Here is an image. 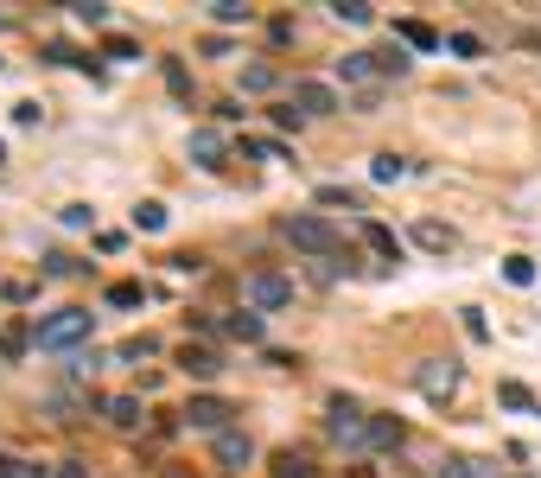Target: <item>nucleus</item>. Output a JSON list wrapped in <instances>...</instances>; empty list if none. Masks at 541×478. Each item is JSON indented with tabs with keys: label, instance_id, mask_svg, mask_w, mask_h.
Listing matches in <instances>:
<instances>
[{
	"label": "nucleus",
	"instance_id": "f257e3e1",
	"mask_svg": "<svg viewBox=\"0 0 541 478\" xmlns=\"http://www.w3.org/2000/svg\"><path fill=\"white\" fill-rule=\"evenodd\" d=\"M96 313H83V306H58L51 319H39V351H77L83 338H90Z\"/></svg>",
	"mask_w": 541,
	"mask_h": 478
},
{
	"label": "nucleus",
	"instance_id": "f03ea898",
	"mask_svg": "<svg viewBox=\"0 0 541 478\" xmlns=\"http://www.w3.org/2000/svg\"><path fill=\"white\" fill-rule=\"evenodd\" d=\"M370 421L376 415H363L357 402H331V415H325V434H331V447H344V453H370Z\"/></svg>",
	"mask_w": 541,
	"mask_h": 478
},
{
	"label": "nucleus",
	"instance_id": "7ed1b4c3",
	"mask_svg": "<svg viewBox=\"0 0 541 478\" xmlns=\"http://www.w3.org/2000/svg\"><path fill=\"white\" fill-rule=\"evenodd\" d=\"M287 243L319 255V262H331V255H338V230H331L319 211H300V217H287Z\"/></svg>",
	"mask_w": 541,
	"mask_h": 478
},
{
	"label": "nucleus",
	"instance_id": "20e7f679",
	"mask_svg": "<svg viewBox=\"0 0 541 478\" xmlns=\"http://www.w3.org/2000/svg\"><path fill=\"white\" fill-rule=\"evenodd\" d=\"M242 300H249V313H281V306H293V281L287 275H249L242 281Z\"/></svg>",
	"mask_w": 541,
	"mask_h": 478
},
{
	"label": "nucleus",
	"instance_id": "39448f33",
	"mask_svg": "<svg viewBox=\"0 0 541 478\" xmlns=\"http://www.w3.org/2000/svg\"><path fill=\"white\" fill-rule=\"evenodd\" d=\"M414 389H421L427 402H446L452 389H459V364H452V357H421V364H414Z\"/></svg>",
	"mask_w": 541,
	"mask_h": 478
},
{
	"label": "nucleus",
	"instance_id": "423d86ee",
	"mask_svg": "<svg viewBox=\"0 0 541 478\" xmlns=\"http://www.w3.org/2000/svg\"><path fill=\"white\" fill-rule=\"evenodd\" d=\"M230 415H236V408L230 402H217V396H191L185 402V428H198V434H230Z\"/></svg>",
	"mask_w": 541,
	"mask_h": 478
},
{
	"label": "nucleus",
	"instance_id": "0eeeda50",
	"mask_svg": "<svg viewBox=\"0 0 541 478\" xmlns=\"http://www.w3.org/2000/svg\"><path fill=\"white\" fill-rule=\"evenodd\" d=\"M211 459H217V472H223V478H236V472H249L255 440L242 434V428H230V434H217V440H211Z\"/></svg>",
	"mask_w": 541,
	"mask_h": 478
},
{
	"label": "nucleus",
	"instance_id": "6e6552de",
	"mask_svg": "<svg viewBox=\"0 0 541 478\" xmlns=\"http://www.w3.org/2000/svg\"><path fill=\"white\" fill-rule=\"evenodd\" d=\"M179 370H185V377H198V383H211V377H223V357L211 345H191V338H185V345H179Z\"/></svg>",
	"mask_w": 541,
	"mask_h": 478
},
{
	"label": "nucleus",
	"instance_id": "1a4fd4ad",
	"mask_svg": "<svg viewBox=\"0 0 541 478\" xmlns=\"http://www.w3.org/2000/svg\"><path fill=\"white\" fill-rule=\"evenodd\" d=\"M293 102H300V115H331V109H338V90L319 83V77H300V83H293Z\"/></svg>",
	"mask_w": 541,
	"mask_h": 478
},
{
	"label": "nucleus",
	"instance_id": "9d476101",
	"mask_svg": "<svg viewBox=\"0 0 541 478\" xmlns=\"http://www.w3.org/2000/svg\"><path fill=\"white\" fill-rule=\"evenodd\" d=\"M185 153L204 166V173H217V166H223V153H230V141H223L217 128H191V147H185Z\"/></svg>",
	"mask_w": 541,
	"mask_h": 478
},
{
	"label": "nucleus",
	"instance_id": "9b49d317",
	"mask_svg": "<svg viewBox=\"0 0 541 478\" xmlns=\"http://www.w3.org/2000/svg\"><path fill=\"white\" fill-rule=\"evenodd\" d=\"M414 243L433 249V255H452V249H459V230L440 224V217H421V224H414Z\"/></svg>",
	"mask_w": 541,
	"mask_h": 478
},
{
	"label": "nucleus",
	"instance_id": "f8f14e48",
	"mask_svg": "<svg viewBox=\"0 0 541 478\" xmlns=\"http://www.w3.org/2000/svg\"><path fill=\"white\" fill-rule=\"evenodd\" d=\"M376 71H382L376 51H344V58H338V83H370Z\"/></svg>",
	"mask_w": 541,
	"mask_h": 478
},
{
	"label": "nucleus",
	"instance_id": "ddd939ff",
	"mask_svg": "<svg viewBox=\"0 0 541 478\" xmlns=\"http://www.w3.org/2000/svg\"><path fill=\"white\" fill-rule=\"evenodd\" d=\"M401 440H408V428H401L395 415H376V421H370V453H395Z\"/></svg>",
	"mask_w": 541,
	"mask_h": 478
},
{
	"label": "nucleus",
	"instance_id": "4468645a",
	"mask_svg": "<svg viewBox=\"0 0 541 478\" xmlns=\"http://www.w3.org/2000/svg\"><path fill=\"white\" fill-rule=\"evenodd\" d=\"M102 415H109V428H141V396H109Z\"/></svg>",
	"mask_w": 541,
	"mask_h": 478
},
{
	"label": "nucleus",
	"instance_id": "2eb2a0df",
	"mask_svg": "<svg viewBox=\"0 0 541 478\" xmlns=\"http://www.w3.org/2000/svg\"><path fill=\"white\" fill-rule=\"evenodd\" d=\"M325 7H331V20H344V26H376L370 0H325Z\"/></svg>",
	"mask_w": 541,
	"mask_h": 478
},
{
	"label": "nucleus",
	"instance_id": "dca6fc26",
	"mask_svg": "<svg viewBox=\"0 0 541 478\" xmlns=\"http://www.w3.org/2000/svg\"><path fill=\"white\" fill-rule=\"evenodd\" d=\"M395 39H401V45H414V51H440V32L421 26V20H401V26H395Z\"/></svg>",
	"mask_w": 541,
	"mask_h": 478
},
{
	"label": "nucleus",
	"instance_id": "f3484780",
	"mask_svg": "<svg viewBox=\"0 0 541 478\" xmlns=\"http://www.w3.org/2000/svg\"><path fill=\"white\" fill-rule=\"evenodd\" d=\"M77 402H83V396H77V389H64V383L45 389V415H51V421H77V415H71Z\"/></svg>",
	"mask_w": 541,
	"mask_h": 478
},
{
	"label": "nucleus",
	"instance_id": "a211bd4d",
	"mask_svg": "<svg viewBox=\"0 0 541 478\" xmlns=\"http://www.w3.org/2000/svg\"><path fill=\"white\" fill-rule=\"evenodd\" d=\"M223 332L242 338V345H261V313H230V319H223Z\"/></svg>",
	"mask_w": 541,
	"mask_h": 478
},
{
	"label": "nucleus",
	"instance_id": "6ab92c4d",
	"mask_svg": "<svg viewBox=\"0 0 541 478\" xmlns=\"http://www.w3.org/2000/svg\"><path fill=\"white\" fill-rule=\"evenodd\" d=\"M211 20H217V26H249L255 7H242V0H211Z\"/></svg>",
	"mask_w": 541,
	"mask_h": 478
},
{
	"label": "nucleus",
	"instance_id": "aec40b11",
	"mask_svg": "<svg viewBox=\"0 0 541 478\" xmlns=\"http://www.w3.org/2000/svg\"><path fill=\"white\" fill-rule=\"evenodd\" d=\"M26 345H32V332H26V319H13V326H7V332H0V357H7V364H13V357H26Z\"/></svg>",
	"mask_w": 541,
	"mask_h": 478
},
{
	"label": "nucleus",
	"instance_id": "412c9836",
	"mask_svg": "<svg viewBox=\"0 0 541 478\" xmlns=\"http://www.w3.org/2000/svg\"><path fill=\"white\" fill-rule=\"evenodd\" d=\"M401 173H408V160H401V153H376V160H370V179H376V185H395Z\"/></svg>",
	"mask_w": 541,
	"mask_h": 478
},
{
	"label": "nucleus",
	"instance_id": "4be33fe9",
	"mask_svg": "<svg viewBox=\"0 0 541 478\" xmlns=\"http://www.w3.org/2000/svg\"><path fill=\"white\" fill-rule=\"evenodd\" d=\"M71 20L77 26H109V0H71Z\"/></svg>",
	"mask_w": 541,
	"mask_h": 478
},
{
	"label": "nucleus",
	"instance_id": "5701e85b",
	"mask_svg": "<svg viewBox=\"0 0 541 478\" xmlns=\"http://www.w3.org/2000/svg\"><path fill=\"white\" fill-rule=\"evenodd\" d=\"M242 90H249V96H261V90H274V64H242Z\"/></svg>",
	"mask_w": 541,
	"mask_h": 478
},
{
	"label": "nucleus",
	"instance_id": "b1692460",
	"mask_svg": "<svg viewBox=\"0 0 541 478\" xmlns=\"http://www.w3.org/2000/svg\"><path fill=\"white\" fill-rule=\"evenodd\" d=\"M363 243H370L376 255H389V262H401V243H395V236L382 230V224H363Z\"/></svg>",
	"mask_w": 541,
	"mask_h": 478
},
{
	"label": "nucleus",
	"instance_id": "393cba45",
	"mask_svg": "<svg viewBox=\"0 0 541 478\" xmlns=\"http://www.w3.org/2000/svg\"><path fill=\"white\" fill-rule=\"evenodd\" d=\"M166 217H172L166 204H160V198H147L141 211H134V230H166Z\"/></svg>",
	"mask_w": 541,
	"mask_h": 478
},
{
	"label": "nucleus",
	"instance_id": "a878e982",
	"mask_svg": "<svg viewBox=\"0 0 541 478\" xmlns=\"http://www.w3.org/2000/svg\"><path fill=\"white\" fill-rule=\"evenodd\" d=\"M166 90L179 96V102H191V71H185L179 58H166Z\"/></svg>",
	"mask_w": 541,
	"mask_h": 478
},
{
	"label": "nucleus",
	"instance_id": "bb28decb",
	"mask_svg": "<svg viewBox=\"0 0 541 478\" xmlns=\"http://www.w3.org/2000/svg\"><path fill=\"white\" fill-rule=\"evenodd\" d=\"M503 281H510V287H529V281H535V262H529V255H510V262H503Z\"/></svg>",
	"mask_w": 541,
	"mask_h": 478
},
{
	"label": "nucleus",
	"instance_id": "cd10ccee",
	"mask_svg": "<svg viewBox=\"0 0 541 478\" xmlns=\"http://www.w3.org/2000/svg\"><path fill=\"white\" fill-rule=\"evenodd\" d=\"M446 51H452V58H478V51H484V39H478V32H452V39H446Z\"/></svg>",
	"mask_w": 541,
	"mask_h": 478
},
{
	"label": "nucleus",
	"instance_id": "c85d7f7f",
	"mask_svg": "<svg viewBox=\"0 0 541 478\" xmlns=\"http://www.w3.org/2000/svg\"><path fill=\"white\" fill-rule=\"evenodd\" d=\"M153 351H160V345H153V338L141 332V338H128V345H121V364H147Z\"/></svg>",
	"mask_w": 541,
	"mask_h": 478
},
{
	"label": "nucleus",
	"instance_id": "c756f323",
	"mask_svg": "<svg viewBox=\"0 0 541 478\" xmlns=\"http://www.w3.org/2000/svg\"><path fill=\"white\" fill-rule=\"evenodd\" d=\"M242 153H255V160H293L281 141H242Z\"/></svg>",
	"mask_w": 541,
	"mask_h": 478
},
{
	"label": "nucleus",
	"instance_id": "7c9ffc66",
	"mask_svg": "<svg viewBox=\"0 0 541 478\" xmlns=\"http://www.w3.org/2000/svg\"><path fill=\"white\" fill-rule=\"evenodd\" d=\"M109 306H141V281H115L109 287Z\"/></svg>",
	"mask_w": 541,
	"mask_h": 478
},
{
	"label": "nucleus",
	"instance_id": "2f4dec72",
	"mask_svg": "<svg viewBox=\"0 0 541 478\" xmlns=\"http://www.w3.org/2000/svg\"><path fill=\"white\" fill-rule=\"evenodd\" d=\"M497 402H503V408H535V396H529L522 383H503V389H497Z\"/></svg>",
	"mask_w": 541,
	"mask_h": 478
},
{
	"label": "nucleus",
	"instance_id": "473e14b6",
	"mask_svg": "<svg viewBox=\"0 0 541 478\" xmlns=\"http://www.w3.org/2000/svg\"><path fill=\"white\" fill-rule=\"evenodd\" d=\"M376 64H382V71H389V77H401V71H408V64H414V58H408V51L395 45V51H376Z\"/></svg>",
	"mask_w": 541,
	"mask_h": 478
},
{
	"label": "nucleus",
	"instance_id": "72a5a7b5",
	"mask_svg": "<svg viewBox=\"0 0 541 478\" xmlns=\"http://www.w3.org/2000/svg\"><path fill=\"white\" fill-rule=\"evenodd\" d=\"M102 51H109V58H121V64H128V58H141V45H134V39H121V32H115V39L102 45Z\"/></svg>",
	"mask_w": 541,
	"mask_h": 478
},
{
	"label": "nucleus",
	"instance_id": "f704fd0d",
	"mask_svg": "<svg viewBox=\"0 0 541 478\" xmlns=\"http://www.w3.org/2000/svg\"><path fill=\"white\" fill-rule=\"evenodd\" d=\"M58 217H64V224H71V230H83V224H90V217H96V211H90V204H64V211H58Z\"/></svg>",
	"mask_w": 541,
	"mask_h": 478
},
{
	"label": "nucleus",
	"instance_id": "c9c22d12",
	"mask_svg": "<svg viewBox=\"0 0 541 478\" xmlns=\"http://www.w3.org/2000/svg\"><path fill=\"white\" fill-rule=\"evenodd\" d=\"M433 478H471V459H446V466L433 472Z\"/></svg>",
	"mask_w": 541,
	"mask_h": 478
},
{
	"label": "nucleus",
	"instance_id": "e433bc0d",
	"mask_svg": "<svg viewBox=\"0 0 541 478\" xmlns=\"http://www.w3.org/2000/svg\"><path fill=\"white\" fill-rule=\"evenodd\" d=\"M51 478H83V466H77V459H64V466L51 472Z\"/></svg>",
	"mask_w": 541,
	"mask_h": 478
},
{
	"label": "nucleus",
	"instance_id": "4c0bfd02",
	"mask_svg": "<svg viewBox=\"0 0 541 478\" xmlns=\"http://www.w3.org/2000/svg\"><path fill=\"white\" fill-rule=\"evenodd\" d=\"M166 478H191V472H179V466H166Z\"/></svg>",
	"mask_w": 541,
	"mask_h": 478
},
{
	"label": "nucleus",
	"instance_id": "58836bf2",
	"mask_svg": "<svg viewBox=\"0 0 541 478\" xmlns=\"http://www.w3.org/2000/svg\"><path fill=\"white\" fill-rule=\"evenodd\" d=\"M0 166H7V147H0Z\"/></svg>",
	"mask_w": 541,
	"mask_h": 478
}]
</instances>
